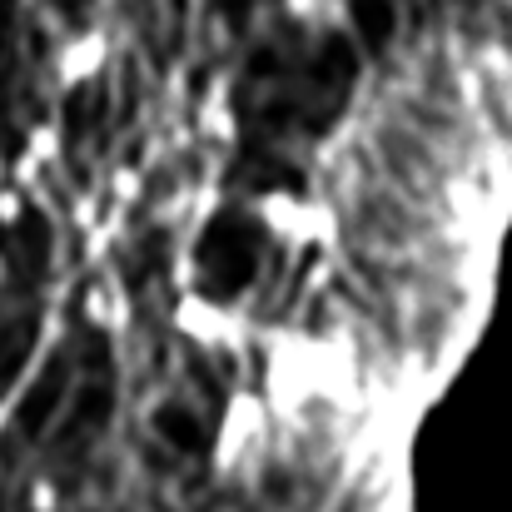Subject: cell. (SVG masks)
<instances>
[{"mask_svg":"<svg viewBox=\"0 0 512 512\" xmlns=\"http://www.w3.org/2000/svg\"><path fill=\"white\" fill-rule=\"evenodd\" d=\"M259 219L274 239H289V244H309L319 234L314 224H324V214L314 204H304L299 194H289V189H274L269 199H259Z\"/></svg>","mask_w":512,"mask_h":512,"instance_id":"cell-1","label":"cell"},{"mask_svg":"<svg viewBox=\"0 0 512 512\" xmlns=\"http://www.w3.org/2000/svg\"><path fill=\"white\" fill-rule=\"evenodd\" d=\"M179 329L189 334L194 343H204V348H224V343H239V319H234V309H224V304H214V299H199V294H189V299H179Z\"/></svg>","mask_w":512,"mask_h":512,"instance_id":"cell-2","label":"cell"}]
</instances>
